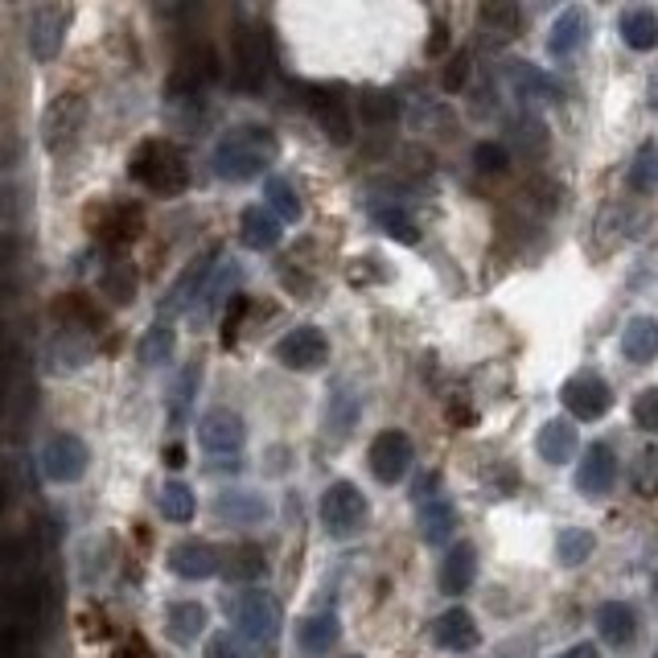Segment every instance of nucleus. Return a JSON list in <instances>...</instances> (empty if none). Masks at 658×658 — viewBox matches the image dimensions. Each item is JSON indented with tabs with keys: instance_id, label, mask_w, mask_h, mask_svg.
I'll return each mask as SVG.
<instances>
[{
	"instance_id": "obj_1",
	"label": "nucleus",
	"mask_w": 658,
	"mask_h": 658,
	"mask_svg": "<svg viewBox=\"0 0 658 658\" xmlns=\"http://www.w3.org/2000/svg\"><path fill=\"white\" fill-rule=\"evenodd\" d=\"M276 161V136L264 124H239L215 149V173L222 182H251Z\"/></svg>"
},
{
	"instance_id": "obj_2",
	"label": "nucleus",
	"mask_w": 658,
	"mask_h": 658,
	"mask_svg": "<svg viewBox=\"0 0 658 658\" xmlns=\"http://www.w3.org/2000/svg\"><path fill=\"white\" fill-rule=\"evenodd\" d=\"M128 177L153 189L157 198H177L189 186V161L186 153L169 141H144L132 161H128Z\"/></svg>"
},
{
	"instance_id": "obj_3",
	"label": "nucleus",
	"mask_w": 658,
	"mask_h": 658,
	"mask_svg": "<svg viewBox=\"0 0 658 658\" xmlns=\"http://www.w3.org/2000/svg\"><path fill=\"white\" fill-rule=\"evenodd\" d=\"M227 617H231V626H239V638H248L255 646H272L281 634V601L272 593H260V589L231 596Z\"/></svg>"
},
{
	"instance_id": "obj_4",
	"label": "nucleus",
	"mask_w": 658,
	"mask_h": 658,
	"mask_svg": "<svg viewBox=\"0 0 658 658\" xmlns=\"http://www.w3.org/2000/svg\"><path fill=\"white\" fill-rule=\"evenodd\" d=\"M83 124H87V95L79 91H58L42 111V144L50 153H66L79 141Z\"/></svg>"
},
{
	"instance_id": "obj_5",
	"label": "nucleus",
	"mask_w": 658,
	"mask_h": 658,
	"mask_svg": "<svg viewBox=\"0 0 658 658\" xmlns=\"http://www.w3.org/2000/svg\"><path fill=\"white\" fill-rule=\"evenodd\" d=\"M366 515H371L366 494H362L354 482H333V486L321 494V523H326V531L338 535V539L362 531Z\"/></svg>"
},
{
	"instance_id": "obj_6",
	"label": "nucleus",
	"mask_w": 658,
	"mask_h": 658,
	"mask_svg": "<svg viewBox=\"0 0 658 658\" xmlns=\"http://www.w3.org/2000/svg\"><path fill=\"white\" fill-rule=\"evenodd\" d=\"M560 404L568 408V416L593 424L613 408V392H610V383H605V379L584 366V371H577V375L564 379V387H560Z\"/></svg>"
},
{
	"instance_id": "obj_7",
	"label": "nucleus",
	"mask_w": 658,
	"mask_h": 658,
	"mask_svg": "<svg viewBox=\"0 0 658 658\" xmlns=\"http://www.w3.org/2000/svg\"><path fill=\"white\" fill-rule=\"evenodd\" d=\"M231 50H235V87L239 91H260L267 79V66H272L264 25H239Z\"/></svg>"
},
{
	"instance_id": "obj_8",
	"label": "nucleus",
	"mask_w": 658,
	"mask_h": 658,
	"mask_svg": "<svg viewBox=\"0 0 658 658\" xmlns=\"http://www.w3.org/2000/svg\"><path fill=\"white\" fill-rule=\"evenodd\" d=\"M215 79H219V54L210 46H189L182 50V58L173 63V75L169 83H165V91H169V99H189V95H198Z\"/></svg>"
},
{
	"instance_id": "obj_9",
	"label": "nucleus",
	"mask_w": 658,
	"mask_h": 658,
	"mask_svg": "<svg viewBox=\"0 0 658 658\" xmlns=\"http://www.w3.org/2000/svg\"><path fill=\"white\" fill-rule=\"evenodd\" d=\"M91 465V449H87V440L75 437V432H58V437L50 440L46 449H42V473H46L50 482H79L83 473Z\"/></svg>"
},
{
	"instance_id": "obj_10",
	"label": "nucleus",
	"mask_w": 658,
	"mask_h": 658,
	"mask_svg": "<svg viewBox=\"0 0 658 658\" xmlns=\"http://www.w3.org/2000/svg\"><path fill=\"white\" fill-rule=\"evenodd\" d=\"M412 457H416V449H412L408 432L387 428V432H379V437L371 440L366 461H371V473H375L383 486H395V482H404V473L412 470Z\"/></svg>"
},
{
	"instance_id": "obj_11",
	"label": "nucleus",
	"mask_w": 658,
	"mask_h": 658,
	"mask_svg": "<svg viewBox=\"0 0 658 658\" xmlns=\"http://www.w3.org/2000/svg\"><path fill=\"white\" fill-rule=\"evenodd\" d=\"M198 440H202V449L210 457L231 461L243 449V440H248V424L231 408H210L202 416V424H198Z\"/></svg>"
},
{
	"instance_id": "obj_12",
	"label": "nucleus",
	"mask_w": 658,
	"mask_h": 658,
	"mask_svg": "<svg viewBox=\"0 0 658 658\" xmlns=\"http://www.w3.org/2000/svg\"><path fill=\"white\" fill-rule=\"evenodd\" d=\"M276 359H281L288 371H321L329 362V338L317 326H297L293 333L281 338Z\"/></svg>"
},
{
	"instance_id": "obj_13",
	"label": "nucleus",
	"mask_w": 658,
	"mask_h": 658,
	"mask_svg": "<svg viewBox=\"0 0 658 658\" xmlns=\"http://www.w3.org/2000/svg\"><path fill=\"white\" fill-rule=\"evenodd\" d=\"M613 482H617V453H613V445H605V440H593L584 449V457H580L577 490L589 494V498H601V494L613 490Z\"/></svg>"
},
{
	"instance_id": "obj_14",
	"label": "nucleus",
	"mask_w": 658,
	"mask_h": 658,
	"mask_svg": "<svg viewBox=\"0 0 658 658\" xmlns=\"http://www.w3.org/2000/svg\"><path fill=\"white\" fill-rule=\"evenodd\" d=\"M91 354H95V346L91 338H87V329L63 326L46 346V371L50 375H75V371H83V366L91 362Z\"/></svg>"
},
{
	"instance_id": "obj_15",
	"label": "nucleus",
	"mask_w": 658,
	"mask_h": 658,
	"mask_svg": "<svg viewBox=\"0 0 658 658\" xmlns=\"http://www.w3.org/2000/svg\"><path fill=\"white\" fill-rule=\"evenodd\" d=\"M502 79H506V87L515 91V99H523V103H531V108H544V103H560V87L539 70V66L523 63V58H515V63H506V70H502Z\"/></svg>"
},
{
	"instance_id": "obj_16",
	"label": "nucleus",
	"mask_w": 658,
	"mask_h": 658,
	"mask_svg": "<svg viewBox=\"0 0 658 658\" xmlns=\"http://www.w3.org/2000/svg\"><path fill=\"white\" fill-rule=\"evenodd\" d=\"M589 30H593V21H589V9H580V4H568L564 13L551 21L548 54H551V58H572V54H580V50L589 46Z\"/></svg>"
},
{
	"instance_id": "obj_17",
	"label": "nucleus",
	"mask_w": 658,
	"mask_h": 658,
	"mask_svg": "<svg viewBox=\"0 0 658 658\" xmlns=\"http://www.w3.org/2000/svg\"><path fill=\"white\" fill-rule=\"evenodd\" d=\"M432 643H437L440 650L465 655V650H473V646L482 643V629H478L470 610H445L437 622H432Z\"/></svg>"
},
{
	"instance_id": "obj_18",
	"label": "nucleus",
	"mask_w": 658,
	"mask_h": 658,
	"mask_svg": "<svg viewBox=\"0 0 658 658\" xmlns=\"http://www.w3.org/2000/svg\"><path fill=\"white\" fill-rule=\"evenodd\" d=\"M215 260H219V255H194L186 272L173 281L169 297L161 300V314H182V309H189L194 300L202 297L206 281H210V272H215Z\"/></svg>"
},
{
	"instance_id": "obj_19",
	"label": "nucleus",
	"mask_w": 658,
	"mask_h": 658,
	"mask_svg": "<svg viewBox=\"0 0 658 658\" xmlns=\"http://www.w3.org/2000/svg\"><path fill=\"white\" fill-rule=\"evenodd\" d=\"M169 568L186 580H206L222 568V551L215 544H206V539H186V544H177L169 551Z\"/></svg>"
},
{
	"instance_id": "obj_20",
	"label": "nucleus",
	"mask_w": 658,
	"mask_h": 658,
	"mask_svg": "<svg viewBox=\"0 0 658 658\" xmlns=\"http://www.w3.org/2000/svg\"><path fill=\"white\" fill-rule=\"evenodd\" d=\"M66 21H70V13H63V9H37V13H33V21H30V50H33V58H42V63L58 58V50H63Z\"/></svg>"
},
{
	"instance_id": "obj_21",
	"label": "nucleus",
	"mask_w": 658,
	"mask_h": 658,
	"mask_svg": "<svg viewBox=\"0 0 658 658\" xmlns=\"http://www.w3.org/2000/svg\"><path fill=\"white\" fill-rule=\"evenodd\" d=\"M215 515L227 523V527H255L267 518V502L251 490H222L215 498Z\"/></svg>"
},
{
	"instance_id": "obj_22",
	"label": "nucleus",
	"mask_w": 658,
	"mask_h": 658,
	"mask_svg": "<svg viewBox=\"0 0 658 658\" xmlns=\"http://www.w3.org/2000/svg\"><path fill=\"white\" fill-rule=\"evenodd\" d=\"M535 449L548 465H568L577 457V428L564 420V416H551V420L539 424V437H535Z\"/></svg>"
},
{
	"instance_id": "obj_23",
	"label": "nucleus",
	"mask_w": 658,
	"mask_h": 658,
	"mask_svg": "<svg viewBox=\"0 0 658 658\" xmlns=\"http://www.w3.org/2000/svg\"><path fill=\"white\" fill-rule=\"evenodd\" d=\"M596 634L613 646V650H626L634 643V634H638V617L629 610L626 601H605L601 610H596Z\"/></svg>"
},
{
	"instance_id": "obj_24",
	"label": "nucleus",
	"mask_w": 658,
	"mask_h": 658,
	"mask_svg": "<svg viewBox=\"0 0 658 658\" xmlns=\"http://www.w3.org/2000/svg\"><path fill=\"white\" fill-rule=\"evenodd\" d=\"M622 354H626V362H634V366H646V362L658 359V321L655 317H629L626 329H622Z\"/></svg>"
},
{
	"instance_id": "obj_25",
	"label": "nucleus",
	"mask_w": 658,
	"mask_h": 658,
	"mask_svg": "<svg viewBox=\"0 0 658 658\" xmlns=\"http://www.w3.org/2000/svg\"><path fill=\"white\" fill-rule=\"evenodd\" d=\"M478 580V548L473 544H453L445 564H440V589L445 593H470Z\"/></svg>"
},
{
	"instance_id": "obj_26",
	"label": "nucleus",
	"mask_w": 658,
	"mask_h": 658,
	"mask_svg": "<svg viewBox=\"0 0 658 658\" xmlns=\"http://www.w3.org/2000/svg\"><path fill=\"white\" fill-rule=\"evenodd\" d=\"M141 231H144V215H141V206H132V202L111 206L108 215H103V222H99V235H103L108 248H128V243L141 239Z\"/></svg>"
},
{
	"instance_id": "obj_27",
	"label": "nucleus",
	"mask_w": 658,
	"mask_h": 658,
	"mask_svg": "<svg viewBox=\"0 0 658 658\" xmlns=\"http://www.w3.org/2000/svg\"><path fill=\"white\" fill-rule=\"evenodd\" d=\"M239 239L251 251H272L281 243V219L267 206H248L243 219H239Z\"/></svg>"
},
{
	"instance_id": "obj_28",
	"label": "nucleus",
	"mask_w": 658,
	"mask_h": 658,
	"mask_svg": "<svg viewBox=\"0 0 658 658\" xmlns=\"http://www.w3.org/2000/svg\"><path fill=\"white\" fill-rule=\"evenodd\" d=\"M617 33H622V42H626L629 50L650 54V50H658V13L655 9H646V4H634V9L622 13Z\"/></svg>"
},
{
	"instance_id": "obj_29",
	"label": "nucleus",
	"mask_w": 658,
	"mask_h": 658,
	"mask_svg": "<svg viewBox=\"0 0 658 658\" xmlns=\"http://www.w3.org/2000/svg\"><path fill=\"white\" fill-rule=\"evenodd\" d=\"M314 108H317V120H321V128H326V136L333 144H350V111H346V103L338 99V91L333 87H317L314 91Z\"/></svg>"
},
{
	"instance_id": "obj_30",
	"label": "nucleus",
	"mask_w": 658,
	"mask_h": 658,
	"mask_svg": "<svg viewBox=\"0 0 658 658\" xmlns=\"http://www.w3.org/2000/svg\"><path fill=\"white\" fill-rule=\"evenodd\" d=\"M338 634H342V622L333 617V613H314V617H305L297 629V643L305 655H326L338 646Z\"/></svg>"
},
{
	"instance_id": "obj_31",
	"label": "nucleus",
	"mask_w": 658,
	"mask_h": 658,
	"mask_svg": "<svg viewBox=\"0 0 658 658\" xmlns=\"http://www.w3.org/2000/svg\"><path fill=\"white\" fill-rule=\"evenodd\" d=\"M457 531V506L449 498H428L420 502V535L424 544H449V535Z\"/></svg>"
},
{
	"instance_id": "obj_32",
	"label": "nucleus",
	"mask_w": 658,
	"mask_h": 658,
	"mask_svg": "<svg viewBox=\"0 0 658 658\" xmlns=\"http://www.w3.org/2000/svg\"><path fill=\"white\" fill-rule=\"evenodd\" d=\"M219 572L231 580V584H251V580H260L267 572L264 548H255V544H239V548L227 551V560H222Z\"/></svg>"
},
{
	"instance_id": "obj_33",
	"label": "nucleus",
	"mask_w": 658,
	"mask_h": 658,
	"mask_svg": "<svg viewBox=\"0 0 658 658\" xmlns=\"http://www.w3.org/2000/svg\"><path fill=\"white\" fill-rule=\"evenodd\" d=\"M518 25H523V13L515 4H482V13H478V30L486 33L490 46H502V42L518 37Z\"/></svg>"
},
{
	"instance_id": "obj_34",
	"label": "nucleus",
	"mask_w": 658,
	"mask_h": 658,
	"mask_svg": "<svg viewBox=\"0 0 658 658\" xmlns=\"http://www.w3.org/2000/svg\"><path fill=\"white\" fill-rule=\"evenodd\" d=\"M165 629H169V638L177 646H189L206 629V610L198 601H177V605H169V613H165Z\"/></svg>"
},
{
	"instance_id": "obj_35",
	"label": "nucleus",
	"mask_w": 658,
	"mask_h": 658,
	"mask_svg": "<svg viewBox=\"0 0 658 658\" xmlns=\"http://www.w3.org/2000/svg\"><path fill=\"white\" fill-rule=\"evenodd\" d=\"M593 551H596V535L584 531V527H564V531L556 535V560L564 568H580Z\"/></svg>"
},
{
	"instance_id": "obj_36",
	"label": "nucleus",
	"mask_w": 658,
	"mask_h": 658,
	"mask_svg": "<svg viewBox=\"0 0 658 658\" xmlns=\"http://www.w3.org/2000/svg\"><path fill=\"white\" fill-rule=\"evenodd\" d=\"M99 288H103V297L111 300V305H132V297H136V272H132V264H124V260H116V264L103 267V276H99Z\"/></svg>"
},
{
	"instance_id": "obj_37",
	"label": "nucleus",
	"mask_w": 658,
	"mask_h": 658,
	"mask_svg": "<svg viewBox=\"0 0 658 658\" xmlns=\"http://www.w3.org/2000/svg\"><path fill=\"white\" fill-rule=\"evenodd\" d=\"M626 182L634 194H655L658 189V141H646L643 149L634 153Z\"/></svg>"
},
{
	"instance_id": "obj_38",
	"label": "nucleus",
	"mask_w": 658,
	"mask_h": 658,
	"mask_svg": "<svg viewBox=\"0 0 658 658\" xmlns=\"http://www.w3.org/2000/svg\"><path fill=\"white\" fill-rule=\"evenodd\" d=\"M359 116H362V120H366L371 128L395 124V120H399V95H395V91H379V87H371V91H362Z\"/></svg>"
},
{
	"instance_id": "obj_39",
	"label": "nucleus",
	"mask_w": 658,
	"mask_h": 658,
	"mask_svg": "<svg viewBox=\"0 0 658 658\" xmlns=\"http://www.w3.org/2000/svg\"><path fill=\"white\" fill-rule=\"evenodd\" d=\"M264 198H267V210H272L281 222H297L300 210H305L297 198V189H293V182H284V177H267Z\"/></svg>"
},
{
	"instance_id": "obj_40",
	"label": "nucleus",
	"mask_w": 658,
	"mask_h": 658,
	"mask_svg": "<svg viewBox=\"0 0 658 658\" xmlns=\"http://www.w3.org/2000/svg\"><path fill=\"white\" fill-rule=\"evenodd\" d=\"M371 215H375V222L392 239H399V243H420V227H416V219H412L404 206H375Z\"/></svg>"
},
{
	"instance_id": "obj_41",
	"label": "nucleus",
	"mask_w": 658,
	"mask_h": 658,
	"mask_svg": "<svg viewBox=\"0 0 658 658\" xmlns=\"http://www.w3.org/2000/svg\"><path fill=\"white\" fill-rule=\"evenodd\" d=\"M173 346H177V338H173V326H165V321H157V326L149 329L141 338V346H136V354H141L144 366H161V362L173 359Z\"/></svg>"
},
{
	"instance_id": "obj_42",
	"label": "nucleus",
	"mask_w": 658,
	"mask_h": 658,
	"mask_svg": "<svg viewBox=\"0 0 658 658\" xmlns=\"http://www.w3.org/2000/svg\"><path fill=\"white\" fill-rule=\"evenodd\" d=\"M629 486L638 498H658V445L643 449L634 457V470H629Z\"/></svg>"
},
{
	"instance_id": "obj_43",
	"label": "nucleus",
	"mask_w": 658,
	"mask_h": 658,
	"mask_svg": "<svg viewBox=\"0 0 658 658\" xmlns=\"http://www.w3.org/2000/svg\"><path fill=\"white\" fill-rule=\"evenodd\" d=\"M198 511V502H194V490L186 482H165L161 486V515L173 518V523H189Z\"/></svg>"
},
{
	"instance_id": "obj_44",
	"label": "nucleus",
	"mask_w": 658,
	"mask_h": 658,
	"mask_svg": "<svg viewBox=\"0 0 658 658\" xmlns=\"http://www.w3.org/2000/svg\"><path fill=\"white\" fill-rule=\"evenodd\" d=\"M231 281H235V267L227 264H215V272H210V281H206V288H202V297H198V309H194V321H202L206 314H215L222 305V293L231 288Z\"/></svg>"
},
{
	"instance_id": "obj_45",
	"label": "nucleus",
	"mask_w": 658,
	"mask_h": 658,
	"mask_svg": "<svg viewBox=\"0 0 658 658\" xmlns=\"http://www.w3.org/2000/svg\"><path fill=\"white\" fill-rule=\"evenodd\" d=\"M194 392H198V362H189L186 371H182V379H177V392H173V404L169 412L182 420L189 412V404H194Z\"/></svg>"
},
{
	"instance_id": "obj_46",
	"label": "nucleus",
	"mask_w": 658,
	"mask_h": 658,
	"mask_svg": "<svg viewBox=\"0 0 658 658\" xmlns=\"http://www.w3.org/2000/svg\"><path fill=\"white\" fill-rule=\"evenodd\" d=\"M506 165H511V153H506L502 144L482 141L478 149H473V169L478 173H502Z\"/></svg>"
},
{
	"instance_id": "obj_47",
	"label": "nucleus",
	"mask_w": 658,
	"mask_h": 658,
	"mask_svg": "<svg viewBox=\"0 0 658 658\" xmlns=\"http://www.w3.org/2000/svg\"><path fill=\"white\" fill-rule=\"evenodd\" d=\"M634 424L643 432H658V387H646V392L634 395Z\"/></svg>"
},
{
	"instance_id": "obj_48",
	"label": "nucleus",
	"mask_w": 658,
	"mask_h": 658,
	"mask_svg": "<svg viewBox=\"0 0 658 658\" xmlns=\"http://www.w3.org/2000/svg\"><path fill=\"white\" fill-rule=\"evenodd\" d=\"M206 658H255V655H251V646L239 634H215L206 643Z\"/></svg>"
},
{
	"instance_id": "obj_49",
	"label": "nucleus",
	"mask_w": 658,
	"mask_h": 658,
	"mask_svg": "<svg viewBox=\"0 0 658 658\" xmlns=\"http://www.w3.org/2000/svg\"><path fill=\"white\" fill-rule=\"evenodd\" d=\"M470 66H473L470 50H457L453 58H449V66H445V75H440L445 91H461V87H465V79H470Z\"/></svg>"
},
{
	"instance_id": "obj_50",
	"label": "nucleus",
	"mask_w": 658,
	"mask_h": 658,
	"mask_svg": "<svg viewBox=\"0 0 658 658\" xmlns=\"http://www.w3.org/2000/svg\"><path fill=\"white\" fill-rule=\"evenodd\" d=\"M445 50H449V25L437 21V25H432V37H428V58H445Z\"/></svg>"
},
{
	"instance_id": "obj_51",
	"label": "nucleus",
	"mask_w": 658,
	"mask_h": 658,
	"mask_svg": "<svg viewBox=\"0 0 658 658\" xmlns=\"http://www.w3.org/2000/svg\"><path fill=\"white\" fill-rule=\"evenodd\" d=\"M243 309H248V300L239 297L235 305H231V314H227V329H222V346H235V329H239V317H243Z\"/></svg>"
},
{
	"instance_id": "obj_52",
	"label": "nucleus",
	"mask_w": 658,
	"mask_h": 658,
	"mask_svg": "<svg viewBox=\"0 0 658 658\" xmlns=\"http://www.w3.org/2000/svg\"><path fill=\"white\" fill-rule=\"evenodd\" d=\"M556 658H601V650H596L593 643H577V646H568L564 655H556Z\"/></svg>"
},
{
	"instance_id": "obj_53",
	"label": "nucleus",
	"mask_w": 658,
	"mask_h": 658,
	"mask_svg": "<svg viewBox=\"0 0 658 658\" xmlns=\"http://www.w3.org/2000/svg\"><path fill=\"white\" fill-rule=\"evenodd\" d=\"M165 465H169V470H182V465H186V449H182V445H169V449H165Z\"/></svg>"
},
{
	"instance_id": "obj_54",
	"label": "nucleus",
	"mask_w": 658,
	"mask_h": 658,
	"mask_svg": "<svg viewBox=\"0 0 658 658\" xmlns=\"http://www.w3.org/2000/svg\"><path fill=\"white\" fill-rule=\"evenodd\" d=\"M350 658H362V655H350Z\"/></svg>"
},
{
	"instance_id": "obj_55",
	"label": "nucleus",
	"mask_w": 658,
	"mask_h": 658,
	"mask_svg": "<svg viewBox=\"0 0 658 658\" xmlns=\"http://www.w3.org/2000/svg\"><path fill=\"white\" fill-rule=\"evenodd\" d=\"M21 658H30V655H21Z\"/></svg>"
},
{
	"instance_id": "obj_56",
	"label": "nucleus",
	"mask_w": 658,
	"mask_h": 658,
	"mask_svg": "<svg viewBox=\"0 0 658 658\" xmlns=\"http://www.w3.org/2000/svg\"><path fill=\"white\" fill-rule=\"evenodd\" d=\"M655 658H658V650H655Z\"/></svg>"
}]
</instances>
